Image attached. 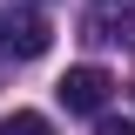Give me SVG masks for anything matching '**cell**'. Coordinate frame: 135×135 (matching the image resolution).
I'll use <instances>...</instances> for the list:
<instances>
[{
    "label": "cell",
    "instance_id": "6da1fadb",
    "mask_svg": "<svg viewBox=\"0 0 135 135\" xmlns=\"http://www.w3.org/2000/svg\"><path fill=\"white\" fill-rule=\"evenodd\" d=\"M54 41V27L27 7H0V61H41Z\"/></svg>",
    "mask_w": 135,
    "mask_h": 135
},
{
    "label": "cell",
    "instance_id": "7a4b0ae2",
    "mask_svg": "<svg viewBox=\"0 0 135 135\" xmlns=\"http://www.w3.org/2000/svg\"><path fill=\"white\" fill-rule=\"evenodd\" d=\"M54 95H61L68 115H101V108H108V95H115V81H108L101 68H68Z\"/></svg>",
    "mask_w": 135,
    "mask_h": 135
},
{
    "label": "cell",
    "instance_id": "3957f363",
    "mask_svg": "<svg viewBox=\"0 0 135 135\" xmlns=\"http://www.w3.org/2000/svg\"><path fill=\"white\" fill-rule=\"evenodd\" d=\"M95 41H128L135 47V7H122L115 20H95Z\"/></svg>",
    "mask_w": 135,
    "mask_h": 135
},
{
    "label": "cell",
    "instance_id": "277c9868",
    "mask_svg": "<svg viewBox=\"0 0 135 135\" xmlns=\"http://www.w3.org/2000/svg\"><path fill=\"white\" fill-rule=\"evenodd\" d=\"M0 135H54V128H47V115H34V108H14V115L0 122Z\"/></svg>",
    "mask_w": 135,
    "mask_h": 135
},
{
    "label": "cell",
    "instance_id": "5b68a950",
    "mask_svg": "<svg viewBox=\"0 0 135 135\" xmlns=\"http://www.w3.org/2000/svg\"><path fill=\"white\" fill-rule=\"evenodd\" d=\"M101 135H135V122H101Z\"/></svg>",
    "mask_w": 135,
    "mask_h": 135
}]
</instances>
